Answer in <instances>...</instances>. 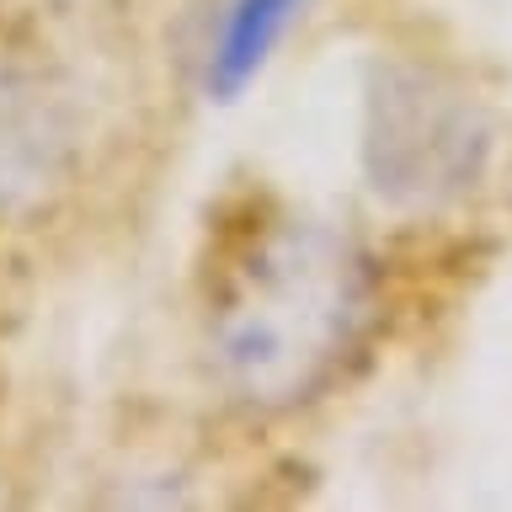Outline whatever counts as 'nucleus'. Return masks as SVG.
I'll return each mask as SVG.
<instances>
[{
  "label": "nucleus",
  "mask_w": 512,
  "mask_h": 512,
  "mask_svg": "<svg viewBox=\"0 0 512 512\" xmlns=\"http://www.w3.org/2000/svg\"><path fill=\"white\" fill-rule=\"evenodd\" d=\"M358 315V256L315 224L283 230L256 251L219 310V368L246 400H304L352 347Z\"/></svg>",
  "instance_id": "f257e3e1"
},
{
  "label": "nucleus",
  "mask_w": 512,
  "mask_h": 512,
  "mask_svg": "<svg viewBox=\"0 0 512 512\" xmlns=\"http://www.w3.org/2000/svg\"><path fill=\"white\" fill-rule=\"evenodd\" d=\"M310 11V0H230L203 54V91L208 102H240L288 38V27Z\"/></svg>",
  "instance_id": "7ed1b4c3"
},
{
  "label": "nucleus",
  "mask_w": 512,
  "mask_h": 512,
  "mask_svg": "<svg viewBox=\"0 0 512 512\" xmlns=\"http://www.w3.org/2000/svg\"><path fill=\"white\" fill-rule=\"evenodd\" d=\"M475 128L459 107H448L422 80H390L374 91V123H368V166L379 192H432L470 171Z\"/></svg>",
  "instance_id": "f03ea898"
}]
</instances>
